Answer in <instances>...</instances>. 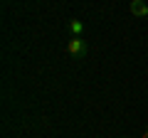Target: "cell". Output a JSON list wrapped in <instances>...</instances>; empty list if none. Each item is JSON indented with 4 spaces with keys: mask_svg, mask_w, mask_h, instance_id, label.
<instances>
[{
    "mask_svg": "<svg viewBox=\"0 0 148 138\" xmlns=\"http://www.w3.org/2000/svg\"><path fill=\"white\" fill-rule=\"evenodd\" d=\"M141 138H148V128H146V131H143V136Z\"/></svg>",
    "mask_w": 148,
    "mask_h": 138,
    "instance_id": "4",
    "label": "cell"
},
{
    "mask_svg": "<svg viewBox=\"0 0 148 138\" xmlns=\"http://www.w3.org/2000/svg\"><path fill=\"white\" fill-rule=\"evenodd\" d=\"M128 10H131V15H133V17H146L148 5H146V0H131Z\"/></svg>",
    "mask_w": 148,
    "mask_h": 138,
    "instance_id": "2",
    "label": "cell"
},
{
    "mask_svg": "<svg viewBox=\"0 0 148 138\" xmlns=\"http://www.w3.org/2000/svg\"><path fill=\"white\" fill-rule=\"evenodd\" d=\"M67 52L72 54V57H86L89 44H86L82 37H69V40H67Z\"/></svg>",
    "mask_w": 148,
    "mask_h": 138,
    "instance_id": "1",
    "label": "cell"
},
{
    "mask_svg": "<svg viewBox=\"0 0 148 138\" xmlns=\"http://www.w3.org/2000/svg\"><path fill=\"white\" fill-rule=\"evenodd\" d=\"M146 17H148V10H146Z\"/></svg>",
    "mask_w": 148,
    "mask_h": 138,
    "instance_id": "5",
    "label": "cell"
},
{
    "mask_svg": "<svg viewBox=\"0 0 148 138\" xmlns=\"http://www.w3.org/2000/svg\"><path fill=\"white\" fill-rule=\"evenodd\" d=\"M67 30L72 37H82V32H84V22L79 20V17H72V20L67 22Z\"/></svg>",
    "mask_w": 148,
    "mask_h": 138,
    "instance_id": "3",
    "label": "cell"
}]
</instances>
